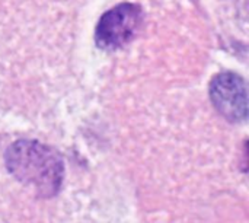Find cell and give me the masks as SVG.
Listing matches in <instances>:
<instances>
[{
	"mask_svg": "<svg viewBox=\"0 0 249 223\" xmlns=\"http://www.w3.org/2000/svg\"><path fill=\"white\" fill-rule=\"evenodd\" d=\"M7 171L39 197L55 196L63 184L64 162L58 152L36 140H18L4 155Z\"/></svg>",
	"mask_w": 249,
	"mask_h": 223,
	"instance_id": "cell-1",
	"label": "cell"
},
{
	"mask_svg": "<svg viewBox=\"0 0 249 223\" xmlns=\"http://www.w3.org/2000/svg\"><path fill=\"white\" fill-rule=\"evenodd\" d=\"M143 9L136 3H120L105 12L95 29V42L101 50L115 51L125 47L143 23Z\"/></svg>",
	"mask_w": 249,
	"mask_h": 223,
	"instance_id": "cell-2",
	"label": "cell"
},
{
	"mask_svg": "<svg viewBox=\"0 0 249 223\" xmlns=\"http://www.w3.org/2000/svg\"><path fill=\"white\" fill-rule=\"evenodd\" d=\"M213 107L231 123H242L248 117V92L244 77L225 72L213 77L210 83Z\"/></svg>",
	"mask_w": 249,
	"mask_h": 223,
	"instance_id": "cell-3",
	"label": "cell"
}]
</instances>
